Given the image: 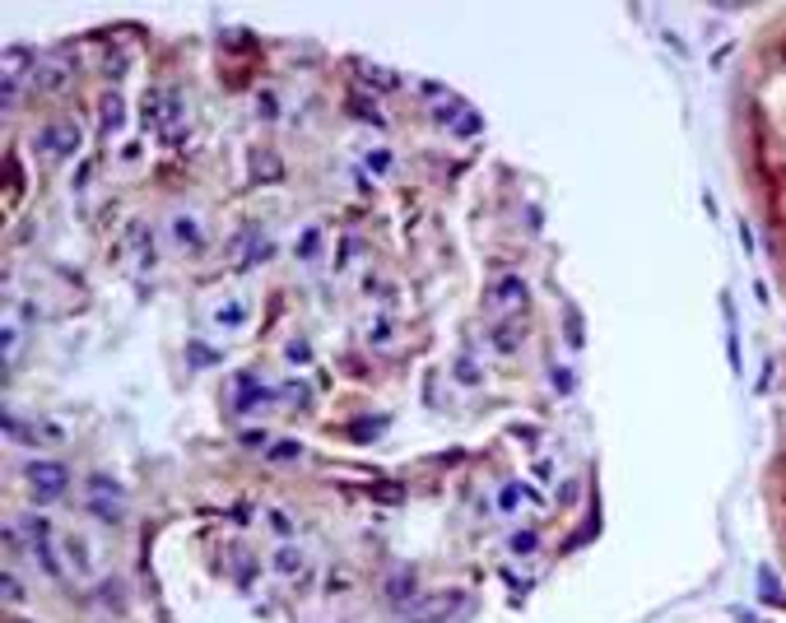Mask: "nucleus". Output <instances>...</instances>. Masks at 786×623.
<instances>
[{
	"mask_svg": "<svg viewBox=\"0 0 786 623\" xmlns=\"http://www.w3.org/2000/svg\"><path fill=\"white\" fill-rule=\"evenodd\" d=\"M456 377H460V382H466V387H479V368H475V359H456Z\"/></svg>",
	"mask_w": 786,
	"mask_h": 623,
	"instance_id": "19",
	"label": "nucleus"
},
{
	"mask_svg": "<svg viewBox=\"0 0 786 623\" xmlns=\"http://www.w3.org/2000/svg\"><path fill=\"white\" fill-rule=\"evenodd\" d=\"M5 595H10V601H23V586H19V577H5Z\"/></svg>",
	"mask_w": 786,
	"mask_h": 623,
	"instance_id": "28",
	"label": "nucleus"
},
{
	"mask_svg": "<svg viewBox=\"0 0 786 623\" xmlns=\"http://www.w3.org/2000/svg\"><path fill=\"white\" fill-rule=\"evenodd\" d=\"M456 130H460V135H475V130H479V117H475V112H466V117L456 121Z\"/></svg>",
	"mask_w": 786,
	"mask_h": 623,
	"instance_id": "26",
	"label": "nucleus"
},
{
	"mask_svg": "<svg viewBox=\"0 0 786 623\" xmlns=\"http://www.w3.org/2000/svg\"><path fill=\"white\" fill-rule=\"evenodd\" d=\"M270 563H275V573H303V567H308V554L303 549H298V545H280L275 554H270Z\"/></svg>",
	"mask_w": 786,
	"mask_h": 623,
	"instance_id": "9",
	"label": "nucleus"
},
{
	"mask_svg": "<svg viewBox=\"0 0 786 623\" xmlns=\"http://www.w3.org/2000/svg\"><path fill=\"white\" fill-rule=\"evenodd\" d=\"M540 549V535L535 530H517V535H512V554H517V558H531Z\"/></svg>",
	"mask_w": 786,
	"mask_h": 623,
	"instance_id": "18",
	"label": "nucleus"
},
{
	"mask_svg": "<svg viewBox=\"0 0 786 623\" xmlns=\"http://www.w3.org/2000/svg\"><path fill=\"white\" fill-rule=\"evenodd\" d=\"M359 79H363V85H377V89H396V85H400V79H396L391 70H382V66H368V61L359 66Z\"/></svg>",
	"mask_w": 786,
	"mask_h": 623,
	"instance_id": "14",
	"label": "nucleus"
},
{
	"mask_svg": "<svg viewBox=\"0 0 786 623\" xmlns=\"http://www.w3.org/2000/svg\"><path fill=\"white\" fill-rule=\"evenodd\" d=\"M317 247H321V228L312 224V228H303V233H298V261H317Z\"/></svg>",
	"mask_w": 786,
	"mask_h": 623,
	"instance_id": "15",
	"label": "nucleus"
},
{
	"mask_svg": "<svg viewBox=\"0 0 786 623\" xmlns=\"http://www.w3.org/2000/svg\"><path fill=\"white\" fill-rule=\"evenodd\" d=\"M247 316H252V307H247V303H224L219 312H214V321H219V326H242Z\"/></svg>",
	"mask_w": 786,
	"mask_h": 623,
	"instance_id": "16",
	"label": "nucleus"
},
{
	"mask_svg": "<svg viewBox=\"0 0 786 623\" xmlns=\"http://www.w3.org/2000/svg\"><path fill=\"white\" fill-rule=\"evenodd\" d=\"M526 298H531V284L522 280V275H503V280H494L489 284V316H522V307H526Z\"/></svg>",
	"mask_w": 786,
	"mask_h": 623,
	"instance_id": "1",
	"label": "nucleus"
},
{
	"mask_svg": "<svg viewBox=\"0 0 786 623\" xmlns=\"http://www.w3.org/2000/svg\"><path fill=\"white\" fill-rule=\"evenodd\" d=\"M261 400H270V391H256V387H247V391H242V400H237V410H256Z\"/></svg>",
	"mask_w": 786,
	"mask_h": 623,
	"instance_id": "21",
	"label": "nucleus"
},
{
	"mask_svg": "<svg viewBox=\"0 0 786 623\" xmlns=\"http://www.w3.org/2000/svg\"><path fill=\"white\" fill-rule=\"evenodd\" d=\"M29 535H33V554H38V563L47 567V577L61 582V563H57V554H51V530H47V521H29Z\"/></svg>",
	"mask_w": 786,
	"mask_h": 623,
	"instance_id": "7",
	"label": "nucleus"
},
{
	"mask_svg": "<svg viewBox=\"0 0 786 623\" xmlns=\"http://www.w3.org/2000/svg\"><path fill=\"white\" fill-rule=\"evenodd\" d=\"M89 507L98 512V517H103V521H121V517H126V512H121V494H112V498H103L98 489H89Z\"/></svg>",
	"mask_w": 786,
	"mask_h": 623,
	"instance_id": "12",
	"label": "nucleus"
},
{
	"mask_svg": "<svg viewBox=\"0 0 786 623\" xmlns=\"http://www.w3.org/2000/svg\"><path fill=\"white\" fill-rule=\"evenodd\" d=\"M182 117V102H177V93H164L158 102H149V126H173Z\"/></svg>",
	"mask_w": 786,
	"mask_h": 623,
	"instance_id": "10",
	"label": "nucleus"
},
{
	"mask_svg": "<svg viewBox=\"0 0 786 623\" xmlns=\"http://www.w3.org/2000/svg\"><path fill=\"white\" fill-rule=\"evenodd\" d=\"M173 233H177L182 247H201V242H205V233H201V224L192 219V214H177V219H173Z\"/></svg>",
	"mask_w": 786,
	"mask_h": 623,
	"instance_id": "13",
	"label": "nucleus"
},
{
	"mask_svg": "<svg viewBox=\"0 0 786 623\" xmlns=\"http://www.w3.org/2000/svg\"><path fill=\"white\" fill-rule=\"evenodd\" d=\"M70 79H75V66H70L66 57H47V61H38V70H33V85H38L42 93H61Z\"/></svg>",
	"mask_w": 786,
	"mask_h": 623,
	"instance_id": "5",
	"label": "nucleus"
},
{
	"mask_svg": "<svg viewBox=\"0 0 786 623\" xmlns=\"http://www.w3.org/2000/svg\"><path fill=\"white\" fill-rule=\"evenodd\" d=\"M308 359H312V349H308L303 340H293V344H289V363H308Z\"/></svg>",
	"mask_w": 786,
	"mask_h": 623,
	"instance_id": "25",
	"label": "nucleus"
},
{
	"mask_svg": "<svg viewBox=\"0 0 786 623\" xmlns=\"http://www.w3.org/2000/svg\"><path fill=\"white\" fill-rule=\"evenodd\" d=\"M489 344L498 349V354H517V349L526 344V326H522V316H503L489 326Z\"/></svg>",
	"mask_w": 786,
	"mask_h": 623,
	"instance_id": "6",
	"label": "nucleus"
},
{
	"mask_svg": "<svg viewBox=\"0 0 786 623\" xmlns=\"http://www.w3.org/2000/svg\"><path fill=\"white\" fill-rule=\"evenodd\" d=\"M121 117H126L121 98H103V135H112V130L121 126Z\"/></svg>",
	"mask_w": 786,
	"mask_h": 623,
	"instance_id": "17",
	"label": "nucleus"
},
{
	"mask_svg": "<svg viewBox=\"0 0 786 623\" xmlns=\"http://www.w3.org/2000/svg\"><path fill=\"white\" fill-rule=\"evenodd\" d=\"M242 442H247V447H265V442H270V432L252 428V432H242Z\"/></svg>",
	"mask_w": 786,
	"mask_h": 623,
	"instance_id": "27",
	"label": "nucleus"
},
{
	"mask_svg": "<svg viewBox=\"0 0 786 623\" xmlns=\"http://www.w3.org/2000/svg\"><path fill=\"white\" fill-rule=\"evenodd\" d=\"M75 149H79V126L75 121H47L38 130V154L47 164H61V158H70Z\"/></svg>",
	"mask_w": 786,
	"mask_h": 623,
	"instance_id": "2",
	"label": "nucleus"
},
{
	"mask_svg": "<svg viewBox=\"0 0 786 623\" xmlns=\"http://www.w3.org/2000/svg\"><path fill=\"white\" fill-rule=\"evenodd\" d=\"M298 456H303L298 442H275V447H270V460H298Z\"/></svg>",
	"mask_w": 786,
	"mask_h": 623,
	"instance_id": "20",
	"label": "nucleus"
},
{
	"mask_svg": "<svg viewBox=\"0 0 786 623\" xmlns=\"http://www.w3.org/2000/svg\"><path fill=\"white\" fill-rule=\"evenodd\" d=\"M460 610V595L456 591H442V595H424V601L410 605V623H442L447 614Z\"/></svg>",
	"mask_w": 786,
	"mask_h": 623,
	"instance_id": "4",
	"label": "nucleus"
},
{
	"mask_svg": "<svg viewBox=\"0 0 786 623\" xmlns=\"http://www.w3.org/2000/svg\"><path fill=\"white\" fill-rule=\"evenodd\" d=\"M368 168H372V173H387V168H391V154H387V149H372V154H368Z\"/></svg>",
	"mask_w": 786,
	"mask_h": 623,
	"instance_id": "23",
	"label": "nucleus"
},
{
	"mask_svg": "<svg viewBox=\"0 0 786 623\" xmlns=\"http://www.w3.org/2000/svg\"><path fill=\"white\" fill-rule=\"evenodd\" d=\"M522 494H526V489H522V484H507V489H503V498H498V503H503V507L512 512V507H517V503H522Z\"/></svg>",
	"mask_w": 786,
	"mask_h": 623,
	"instance_id": "24",
	"label": "nucleus"
},
{
	"mask_svg": "<svg viewBox=\"0 0 786 623\" xmlns=\"http://www.w3.org/2000/svg\"><path fill=\"white\" fill-rule=\"evenodd\" d=\"M410 591H415V573H410V567H396V573L387 577V601H410Z\"/></svg>",
	"mask_w": 786,
	"mask_h": 623,
	"instance_id": "11",
	"label": "nucleus"
},
{
	"mask_svg": "<svg viewBox=\"0 0 786 623\" xmlns=\"http://www.w3.org/2000/svg\"><path fill=\"white\" fill-rule=\"evenodd\" d=\"M29 494L38 498V503H51V498H61L66 494V484H70V475H66V466H57V460H33L29 470Z\"/></svg>",
	"mask_w": 786,
	"mask_h": 623,
	"instance_id": "3",
	"label": "nucleus"
},
{
	"mask_svg": "<svg viewBox=\"0 0 786 623\" xmlns=\"http://www.w3.org/2000/svg\"><path fill=\"white\" fill-rule=\"evenodd\" d=\"M0 70H5V98H14L19 79L29 75V51H23V47H10V51H5V66H0Z\"/></svg>",
	"mask_w": 786,
	"mask_h": 623,
	"instance_id": "8",
	"label": "nucleus"
},
{
	"mask_svg": "<svg viewBox=\"0 0 786 623\" xmlns=\"http://www.w3.org/2000/svg\"><path fill=\"white\" fill-rule=\"evenodd\" d=\"M368 340H372V344H387V340H391V321H387V316H382V321H372Z\"/></svg>",
	"mask_w": 786,
	"mask_h": 623,
	"instance_id": "22",
	"label": "nucleus"
}]
</instances>
